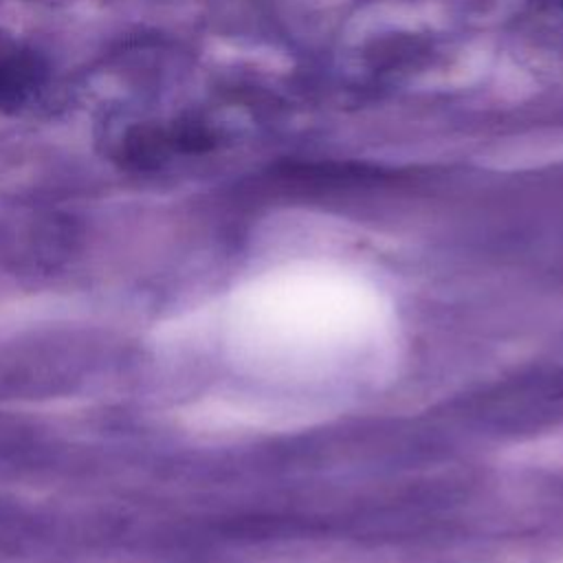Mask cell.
Segmentation results:
<instances>
[{"label": "cell", "instance_id": "1", "mask_svg": "<svg viewBox=\"0 0 563 563\" xmlns=\"http://www.w3.org/2000/svg\"><path fill=\"white\" fill-rule=\"evenodd\" d=\"M233 325L246 365L299 396L378 385L400 354L391 299L361 273L330 262H286L251 282Z\"/></svg>", "mask_w": 563, "mask_h": 563}, {"label": "cell", "instance_id": "2", "mask_svg": "<svg viewBox=\"0 0 563 563\" xmlns=\"http://www.w3.org/2000/svg\"><path fill=\"white\" fill-rule=\"evenodd\" d=\"M44 75L42 62L0 35V106H18Z\"/></svg>", "mask_w": 563, "mask_h": 563}, {"label": "cell", "instance_id": "3", "mask_svg": "<svg viewBox=\"0 0 563 563\" xmlns=\"http://www.w3.org/2000/svg\"><path fill=\"white\" fill-rule=\"evenodd\" d=\"M501 460L521 468L563 471V429L543 431L504 446Z\"/></svg>", "mask_w": 563, "mask_h": 563}, {"label": "cell", "instance_id": "4", "mask_svg": "<svg viewBox=\"0 0 563 563\" xmlns=\"http://www.w3.org/2000/svg\"><path fill=\"white\" fill-rule=\"evenodd\" d=\"M121 150H123L125 163L147 169L163 158V154L167 150V139L158 128L143 123V125H134L125 132Z\"/></svg>", "mask_w": 563, "mask_h": 563}]
</instances>
